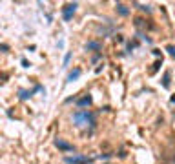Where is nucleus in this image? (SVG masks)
I'll use <instances>...</instances> for the list:
<instances>
[{"label":"nucleus","instance_id":"f257e3e1","mask_svg":"<svg viewBox=\"0 0 175 164\" xmlns=\"http://www.w3.org/2000/svg\"><path fill=\"white\" fill-rule=\"evenodd\" d=\"M73 124L77 128H82V126H95V113H91L89 110H77L73 113Z\"/></svg>","mask_w":175,"mask_h":164},{"label":"nucleus","instance_id":"f03ea898","mask_svg":"<svg viewBox=\"0 0 175 164\" xmlns=\"http://www.w3.org/2000/svg\"><path fill=\"white\" fill-rule=\"evenodd\" d=\"M95 161L93 157H86V155H73V157H64L66 164H91Z\"/></svg>","mask_w":175,"mask_h":164},{"label":"nucleus","instance_id":"7ed1b4c3","mask_svg":"<svg viewBox=\"0 0 175 164\" xmlns=\"http://www.w3.org/2000/svg\"><path fill=\"white\" fill-rule=\"evenodd\" d=\"M77 7H79V4H77V2H73V4H66V5L62 7V18H64L66 22H69V20L73 18V15H75Z\"/></svg>","mask_w":175,"mask_h":164},{"label":"nucleus","instance_id":"20e7f679","mask_svg":"<svg viewBox=\"0 0 175 164\" xmlns=\"http://www.w3.org/2000/svg\"><path fill=\"white\" fill-rule=\"evenodd\" d=\"M55 146H57L58 150H62V152H73V150H75L73 144H68V142H64L62 139H57V141H55Z\"/></svg>","mask_w":175,"mask_h":164},{"label":"nucleus","instance_id":"39448f33","mask_svg":"<svg viewBox=\"0 0 175 164\" xmlns=\"http://www.w3.org/2000/svg\"><path fill=\"white\" fill-rule=\"evenodd\" d=\"M91 102H93L91 95H89V93H86V95H84L82 99H79V100H77V106H79V108H88V106H89Z\"/></svg>","mask_w":175,"mask_h":164},{"label":"nucleus","instance_id":"423d86ee","mask_svg":"<svg viewBox=\"0 0 175 164\" xmlns=\"http://www.w3.org/2000/svg\"><path fill=\"white\" fill-rule=\"evenodd\" d=\"M80 75H82V69H80V68H75L73 71H69V73H68V79H66V82L69 84V82H73V80H77V79H79Z\"/></svg>","mask_w":175,"mask_h":164},{"label":"nucleus","instance_id":"0eeeda50","mask_svg":"<svg viewBox=\"0 0 175 164\" xmlns=\"http://www.w3.org/2000/svg\"><path fill=\"white\" fill-rule=\"evenodd\" d=\"M86 49H88V51H100V49H102V44H100V42L91 40V42H88V44H86Z\"/></svg>","mask_w":175,"mask_h":164},{"label":"nucleus","instance_id":"6e6552de","mask_svg":"<svg viewBox=\"0 0 175 164\" xmlns=\"http://www.w3.org/2000/svg\"><path fill=\"white\" fill-rule=\"evenodd\" d=\"M117 13H119L121 16H128V15H130V9H128L124 4H121V2H119V4H117Z\"/></svg>","mask_w":175,"mask_h":164},{"label":"nucleus","instance_id":"1a4fd4ad","mask_svg":"<svg viewBox=\"0 0 175 164\" xmlns=\"http://www.w3.org/2000/svg\"><path fill=\"white\" fill-rule=\"evenodd\" d=\"M170 77H172V71H166L164 77H163V88H170Z\"/></svg>","mask_w":175,"mask_h":164},{"label":"nucleus","instance_id":"9d476101","mask_svg":"<svg viewBox=\"0 0 175 164\" xmlns=\"http://www.w3.org/2000/svg\"><path fill=\"white\" fill-rule=\"evenodd\" d=\"M31 95H33V91H26V89H20V91H18V97H20L22 100H26V99H29Z\"/></svg>","mask_w":175,"mask_h":164},{"label":"nucleus","instance_id":"9b49d317","mask_svg":"<svg viewBox=\"0 0 175 164\" xmlns=\"http://www.w3.org/2000/svg\"><path fill=\"white\" fill-rule=\"evenodd\" d=\"M133 5H137L139 9H142L146 13H152V5H142V4H137V2H133Z\"/></svg>","mask_w":175,"mask_h":164},{"label":"nucleus","instance_id":"f8f14e48","mask_svg":"<svg viewBox=\"0 0 175 164\" xmlns=\"http://www.w3.org/2000/svg\"><path fill=\"white\" fill-rule=\"evenodd\" d=\"M161 64H163V60H157V62H155V64H153V68H152V69H150V73H152V75H153V73H155V71H157V69H159V66H161Z\"/></svg>","mask_w":175,"mask_h":164},{"label":"nucleus","instance_id":"ddd939ff","mask_svg":"<svg viewBox=\"0 0 175 164\" xmlns=\"http://www.w3.org/2000/svg\"><path fill=\"white\" fill-rule=\"evenodd\" d=\"M69 60H71V51H68V53H66V57H64V68L69 64Z\"/></svg>","mask_w":175,"mask_h":164},{"label":"nucleus","instance_id":"4468645a","mask_svg":"<svg viewBox=\"0 0 175 164\" xmlns=\"http://www.w3.org/2000/svg\"><path fill=\"white\" fill-rule=\"evenodd\" d=\"M166 51H168L172 57H175V46H172V44H170V46H166Z\"/></svg>","mask_w":175,"mask_h":164},{"label":"nucleus","instance_id":"2eb2a0df","mask_svg":"<svg viewBox=\"0 0 175 164\" xmlns=\"http://www.w3.org/2000/svg\"><path fill=\"white\" fill-rule=\"evenodd\" d=\"M133 47H135V44H131V42H128V44H126V51H128V53H131V49H133Z\"/></svg>","mask_w":175,"mask_h":164},{"label":"nucleus","instance_id":"dca6fc26","mask_svg":"<svg viewBox=\"0 0 175 164\" xmlns=\"http://www.w3.org/2000/svg\"><path fill=\"white\" fill-rule=\"evenodd\" d=\"M22 66H24V68H29V66H31V64H29V62H27V60H26V58H22Z\"/></svg>","mask_w":175,"mask_h":164},{"label":"nucleus","instance_id":"f3484780","mask_svg":"<svg viewBox=\"0 0 175 164\" xmlns=\"http://www.w3.org/2000/svg\"><path fill=\"white\" fill-rule=\"evenodd\" d=\"M2 51H4V53H7V51H9V47H7V44H2Z\"/></svg>","mask_w":175,"mask_h":164},{"label":"nucleus","instance_id":"a211bd4d","mask_svg":"<svg viewBox=\"0 0 175 164\" xmlns=\"http://www.w3.org/2000/svg\"><path fill=\"white\" fill-rule=\"evenodd\" d=\"M153 55H155V57H161V58H163V55H161V51H159V49H153Z\"/></svg>","mask_w":175,"mask_h":164},{"label":"nucleus","instance_id":"6ab92c4d","mask_svg":"<svg viewBox=\"0 0 175 164\" xmlns=\"http://www.w3.org/2000/svg\"><path fill=\"white\" fill-rule=\"evenodd\" d=\"M172 102L175 104V95H172Z\"/></svg>","mask_w":175,"mask_h":164}]
</instances>
